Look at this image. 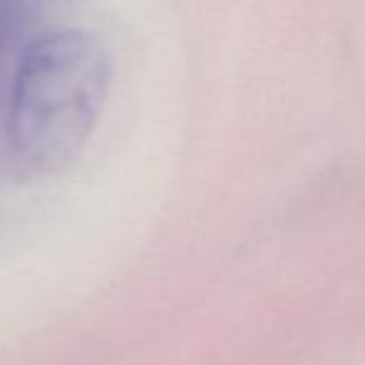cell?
Here are the masks:
<instances>
[{
    "label": "cell",
    "mask_w": 365,
    "mask_h": 365,
    "mask_svg": "<svg viewBox=\"0 0 365 365\" xmlns=\"http://www.w3.org/2000/svg\"><path fill=\"white\" fill-rule=\"evenodd\" d=\"M110 86V58L78 28L48 31L31 43L16 71L11 138L38 168H58L91 138Z\"/></svg>",
    "instance_id": "1"
}]
</instances>
